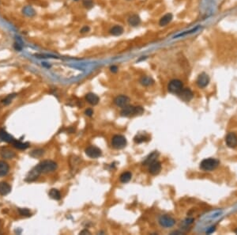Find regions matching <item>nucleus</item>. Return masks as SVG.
I'll use <instances>...</instances> for the list:
<instances>
[{
    "mask_svg": "<svg viewBox=\"0 0 237 235\" xmlns=\"http://www.w3.org/2000/svg\"><path fill=\"white\" fill-rule=\"evenodd\" d=\"M209 77L206 73H202L196 80V84L199 88H205L209 85Z\"/></svg>",
    "mask_w": 237,
    "mask_h": 235,
    "instance_id": "9",
    "label": "nucleus"
},
{
    "mask_svg": "<svg viewBox=\"0 0 237 235\" xmlns=\"http://www.w3.org/2000/svg\"><path fill=\"white\" fill-rule=\"evenodd\" d=\"M128 23L131 26H138V25L141 23V18L137 14H133L131 16L129 17L128 18Z\"/></svg>",
    "mask_w": 237,
    "mask_h": 235,
    "instance_id": "18",
    "label": "nucleus"
},
{
    "mask_svg": "<svg viewBox=\"0 0 237 235\" xmlns=\"http://www.w3.org/2000/svg\"><path fill=\"white\" fill-rule=\"evenodd\" d=\"M159 223L162 227L168 228V227H173L176 223V221L174 219H172V217L168 216V215H162L159 219Z\"/></svg>",
    "mask_w": 237,
    "mask_h": 235,
    "instance_id": "7",
    "label": "nucleus"
},
{
    "mask_svg": "<svg viewBox=\"0 0 237 235\" xmlns=\"http://www.w3.org/2000/svg\"><path fill=\"white\" fill-rule=\"evenodd\" d=\"M130 102V98L125 95H120L114 99V103L116 104L118 107L124 108L128 106Z\"/></svg>",
    "mask_w": 237,
    "mask_h": 235,
    "instance_id": "11",
    "label": "nucleus"
},
{
    "mask_svg": "<svg viewBox=\"0 0 237 235\" xmlns=\"http://www.w3.org/2000/svg\"><path fill=\"white\" fill-rule=\"evenodd\" d=\"M110 69H111V71H112V72H116L118 70V67H116V66H112V67H111Z\"/></svg>",
    "mask_w": 237,
    "mask_h": 235,
    "instance_id": "36",
    "label": "nucleus"
},
{
    "mask_svg": "<svg viewBox=\"0 0 237 235\" xmlns=\"http://www.w3.org/2000/svg\"><path fill=\"white\" fill-rule=\"evenodd\" d=\"M89 233V231H88V230H84V231H81V234H82V233Z\"/></svg>",
    "mask_w": 237,
    "mask_h": 235,
    "instance_id": "38",
    "label": "nucleus"
},
{
    "mask_svg": "<svg viewBox=\"0 0 237 235\" xmlns=\"http://www.w3.org/2000/svg\"><path fill=\"white\" fill-rule=\"evenodd\" d=\"M14 140H15V139L11 135L7 133L5 130H0V141H3V142L9 143H13L14 142Z\"/></svg>",
    "mask_w": 237,
    "mask_h": 235,
    "instance_id": "14",
    "label": "nucleus"
},
{
    "mask_svg": "<svg viewBox=\"0 0 237 235\" xmlns=\"http://www.w3.org/2000/svg\"><path fill=\"white\" fill-rule=\"evenodd\" d=\"M235 233H236V234H237V228H236V229H235Z\"/></svg>",
    "mask_w": 237,
    "mask_h": 235,
    "instance_id": "39",
    "label": "nucleus"
},
{
    "mask_svg": "<svg viewBox=\"0 0 237 235\" xmlns=\"http://www.w3.org/2000/svg\"><path fill=\"white\" fill-rule=\"evenodd\" d=\"M57 168V164L53 161H43L41 163H39L34 168H33L28 173L26 176L27 181H33L37 180L39 176L42 173H47L52 172L55 170Z\"/></svg>",
    "mask_w": 237,
    "mask_h": 235,
    "instance_id": "1",
    "label": "nucleus"
},
{
    "mask_svg": "<svg viewBox=\"0 0 237 235\" xmlns=\"http://www.w3.org/2000/svg\"><path fill=\"white\" fill-rule=\"evenodd\" d=\"M13 146L18 150H26L27 148L29 147V143H23L21 142L19 140H14V142L12 143Z\"/></svg>",
    "mask_w": 237,
    "mask_h": 235,
    "instance_id": "19",
    "label": "nucleus"
},
{
    "mask_svg": "<svg viewBox=\"0 0 237 235\" xmlns=\"http://www.w3.org/2000/svg\"><path fill=\"white\" fill-rule=\"evenodd\" d=\"M22 12L25 15H26L28 17H33L34 16L35 14H36V12H35L34 9L30 6H25L24 8L22 10Z\"/></svg>",
    "mask_w": 237,
    "mask_h": 235,
    "instance_id": "23",
    "label": "nucleus"
},
{
    "mask_svg": "<svg viewBox=\"0 0 237 235\" xmlns=\"http://www.w3.org/2000/svg\"><path fill=\"white\" fill-rule=\"evenodd\" d=\"M48 194L49 196L51 197V199H53V200H59L61 199V194L59 193V191L55 189H51Z\"/></svg>",
    "mask_w": 237,
    "mask_h": 235,
    "instance_id": "24",
    "label": "nucleus"
},
{
    "mask_svg": "<svg viewBox=\"0 0 237 235\" xmlns=\"http://www.w3.org/2000/svg\"><path fill=\"white\" fill-rule=\"evenodd\" d=\"M34 154V155H33V157H34V158L40 157V156H41L43 154H44V150H33V151H32V153H31V154Z\"/></svg>",
    "mask_w": 237,
    "mask_h": 235,
    "instance_id": "31",
    "label": "nucleus"
},
{
    "mask_svg": "<svg viewBox=\"0 0 237 235\" xmlns=\"http://www.w3.org/2000/svg\"><path fill=\"white\" fill-rule=\"evenodd\" d=\"M219 165V161L213 158H206L200 163V168L203 171H213Z\"/></svg>",
    "mask_w": 237,
    "mask_h": 235,
    "instance_id": "2",
    "label": "nucleus"
},
{
    "mask_svg": "<svg viewBox=\"0 0 237 235\" xmlns=\"http://www.w3.org/2000/svg\"><path fill=\"white\" fill-rule=\"evenodd\" d=\"M172 20V14L168 13V14H165L164 16L160 19V22H159V25L160 26H165L168 23L170 22Z\"/></svg>",
    "mask_w": 237,
    "mask_h": 235,
    "instance_id": "20",
    "label": "nucleus"
},
{
    "mask_svg": "<svg viewBox=\"0 0 237 235\" xmlns=\"http://www.w3.org/2000/svg\"><path fill=\"white\" fill-rule=\"evenodd\" d=\"M183 89V84L179 79H172V81H170V82L168 83V89L170 93L178 94Z\"/></svg>",
    "mask_w": 237,
    "mask_h": 235,
    "instance_id": "4",
    "label": "nucleus"
},
{
    "mask_svg": "<svg viewBox=\"0 0 237 235\" xmlns=\"http://www.w3.org/2000/svg\"><path fill=\"white\" fill-rule=\"evenodd\" d=\"M16 93H13V94H10V95H8L7 97L5 98V99L2 100V103L4 104L5 106H8L9 104L11 103V102H12V100L14 99V97H16Z\"/></svg>",
    "mask_w": 237,
    "mask_h": 235,
    "instance_id": "27",
    "label": "nucleus"
},
{
    "mask_svg": "<svg viewBox=\"0 0 237 235\" xmlns=\"http://www.w3.org/2000/svg\"><path fill=\"white\" fill-rule=\"evenodd\" d=\"M211 228H212V229L209 230V231H206V233H212V232H213V231L215 230V227H211Z\"/></svg>",
    "mask_w": 237,
    "mask_h": 235,
    "instance_id": "37",
    "label": "nucleus"
},
{
    "mask_svg": "<svg viewBox=\"0 0 237 235\" xmlns=\"http://www.w3.org/2000/svg\"><path fill=\"white\" fill-rule=\"evenodd\" d=\"M14 48L17 51H21V49H22V45L20 44L18 41H17V42H15L14 44Z\"/></svg>",
    "mask_w": 237,
    "mask_h": 235,
    "instance_id": "32",
    "label": "nucleus"
},
{
    "mask_svg": "<svg viewBox=\"0 0 237 235\" xmlns=\"http://www.w3.org/2000/svg\"><path fill=\"white\" fill-rule=\"evenodd\" d=\"M11 192V187L6 182H0V195L6 196Z\"/></svg>",
    "mask_w": 237,
    "mask_h": 235,
    "instance_id": "17",
    "label": "nucleus"
},
{
    "mask_svg": "<svg viewBox=\"0 0 237 235\" xmlns=\"http://www.w3.org/2000/svg\"><path fill=\"white\" fill-rule=\"evenodd\" d=\"M109 32L113 36H120L123 32V28L121 25H115L110 29Z\"/></svg>",
    "mask_w": 237,
    "mask_h": 235,
    "instance_id": "21",
    "label": "nucleus"
},
{
    "mask_svg": "<svg viewBox=\"0 0 237 235\" xmlns=\"http://www.w3.org/2000/svg\"><path fill=\"white\" fill-rule=\"evenodd\" d=\"M112 145L116 149H122L125 147L127 145V139L124 136L121 135H116L112 138Z\"/></svg>",
    "mask_w": 237,
    "mask_h": 235,
    "instance_id": "5",
    "label": "nucleus"
},
{
    "mask_svg": "<svg viewBox=\"0 0 237 235\" xmlns=\"http://www.w3.org/2000/svg\"><path fill=\"white\" fill-rule=\"evenodd\" d=\"M131 177H132L131 173L124 172V173H123L121 175H120V180L122 183L125 184V183L129 182V181L130 180V179H131Z\"/></svg>",
    "mask_w": 237,
    "mask_h": 235,
    "instance_id": "22",
    "label": "nucleus"
},
{
    "mask_svg": "<svg viewBox=\"0 0 237 235\" xmlns=\"http://www.w3.org/2000/svg\"><path fill=\"white\" fill-rule=\"evenodd\" d=\"M76 1H77V0H76Z\"/></svg>",
    "mask_w": 237,
    "mask_h": 235,
    "instance_id": "40",
    "label": "nucleus"
},
{
    "mask_svg": "<svg viewBox=\"0 0 237 235\" xmlns=\"http://www.w3.org/2000/svg\"><path fill=\"white\" fill-rule=\"evenodd\" d=\"M178 96L181 100L186 102H188L192 99L193 97H194V94H193V92L191 91V89H188V88H186V89H183L178 93Z\"/></svg>",
    "mask_w": 237,
    "mask_h": 235,
    "instance_id": "10",
    "label": "nucleus"
},
{
    "mask_svg": "<svg viewBox=\"0 0 237 235\" xmlns=\"http://www.w3.org/2000/svg\"><path fill=\"white\" fill-rule=\"evenodd\" d=\"M199 29V27H197V28H195V29H191V30H190V31H186V32H183V33H180V34H179V35H177V36H176V37H175V38H176V37H182V36H184V35L187 34V33H188V34H189V33H191V32H195V31H196L197 29Z\"/></svg>",
    "mask_w": 237,
    "mask_h": 235,
    "instance_id": "33",
    "label": "nucleus"
},
{
    "mask_svg": "<svg viewBox=\"0 0 237 235\" xmlns=\"http://www.w3.org/2000/svg\"><path fill=\"white\" fill-rule=\"evenodd\" d=\"M93 114V112L91 109H88L87 110H85V115L89 116H91Z\"/></svg>",
    "mask_w": 237,
    "mask_h": 235,
    "instance_id": "35",
    "label": "nucleus"
},
{
    "mask_svg": "<svg viewBox=\"0 0 237 235\" xmlns=\"http://www.w3.org/2000/svg\"><path fill=\"white\" fill-rule=\"evenodd\" d=\"M83 5L86 8H91L93 6V2L92 0H83Z\"/></svg>",
    "mask_w": 237,
    "mask_h": 235,
    "instance_id": "30",
    "label": "nucleus"
},
{
    "mask_svg": "<svg viewBox=\"0 0 237 235\" xmlns=\"http://www.w3.org/2000/svg\"><path fill=\"white\" fill-rule=\"evenodd\" d=\"M144 112L143 108L141 106H126L123 109L120 114L122 116H131L136 115H142Z\"/></svg>",
    "mask_w": 237,
    "mask_h": 235,
    "instance_id": "3",
    "label": "nucleus"
},
{
    "mask_svg": "<svg viewBox=\"0 0 237 235\" xmlns=\"http://www.w3.org/2000/svg\"><path fill=\"white\" fill-rule=\"evenodd\" d=\"M0 154L5 159H12L16 156V154L14 150L8 147H2L0 149Z\"/></svg>",
    "mask_w": 237,
    "mask_h": 235,
    "instance_id": "13",
    "label": "nucleus"
},
{
    "mask_svg": "<svg viewBox=\"0 0 237 235\" xmlns=\"http://www.w3.org/2000/svg\"><path fill=\"white\" fill-rule=\"evenodd\" d=\"M226 145L229 148H235L237 146V136L234 132H229L225 138Z\"/></svg>",
    "mask_w": 237,
    "mask_h": 235,
    "instance_id": "8",
    "label": "nucleus"
},
{
    "mask_svg": "<svg viewBox=\"0 0 237 235\" xmlns=\"http://www.w3.org/2000/svg\"><path fill=\"white\" fill-rule=\"evenodd\" d=\"M140 82H141V84H142V85L146 86H150V85H152V84H153L154 81L153 80L152 78L149 77V76H143V77L141 79V80H140Z\"/></svg>",
    "mask_w": 237,
    "mask_h": 235,
    "instance_id": "25",
    "label": "nucleus"
},
{
    "mask_svg": "<svg viewBox=\"0 0 237 235\" xmlns=\"http://www.w3.org/2000/svg\"><path fill=\"white\" fill-rule=\"evenodd\" d=\"M10 166L5 161H0V177L5 176L9 173Z\"/></svg>",
    "mask_w": 237,
    "mask_h": 235,
    "instance_id": "16",
    "label": "nucleus"
},
{
    "mask_svg": "<svg viewBox=\"0 0 237 235\" xmlns=\"http://www.w3.org/2000/svg\"><path fill=\"white\" fill-rule=\"evenodd\" d=\"M160 170H161V163L159 161L155 160L150 164L149 172L150 174L157 175L160 173Z\"/></svg>",
    "mask_w": 237,
    "mask_h": 235,
    "instance_id": "12",
    "label": "nucleus"
},
{
    "mask_svg": "<svg viewBox=\"0 0 237 235\" xmlns=\"http://www.w3.org/2000/svg\"><path fill=\"white\" fill-rule=\"evenodd\" d=\"M146 137L144 136H136V137L134 138V142L140 143H142L146 141Z\"/></svg>",
    "mask_w": 237,
    "mask_h": 235,
    "instance_id": "29",
    "label": "nucleus"
},
{
    "mask_svg": "<svg viewBox=\"0 0 237 235\" xmlns=\"http://www.w3.org/2000/svg\"><path fill=\"white\" fill-rule=\"evenodd\" d=\"M89 31V26H84L83 28L81 29V30H80V32H81V33H85V32H87Z\"/></svg>",
    "mask_w": 237,
    "mask_h": 235,
    "instance_id": "34",
    "label": "nucleus"
},
{
    "mask_svg": "<svg viewBox=\"0 0 237 235\" xmlns=\"http://www.w3.org/2000/svg\"><path fill=\"white\" fill-rule=\"evenodd\" d=\"M85 154L91 158H97L101 156V150L95 146H90L85 149Z\"/></svg>",
    "mask_w": 237,
    "mask_h": 235,
    "instance_id": "6",
    "label": "nucleus"
},
{
    "mask_svg": "<svg viewBox=\"0 0 237 235\" xmlns=\"http://www.w3.org/2000/svg\"><path fill=\"white\" fill-rule=\"evenodd\" d=\"M157 156H158V153L153 152V154H150V155L148 157V158H146V160L145 161L144 163H145V164L150 165V163H151V162H153V161L156 160L155 158H156V157H157Z\"/></svg>",
    "mask_w": 237,
    "mask_h": 235,
    "instance_id": "26",
    "label": "nucleus"
},
{
    "mask_svg": "<svg viewBox=\"0 0 237 235\" xmlns=\"http://www.w3.org/2000/svg\"><path fill=\"white\" fill-rule=\"evenodd\" d=\"M85 100L87 101L88 103H89L92 106H96L99 102L100 98L97 95H96L95 93H89L85 96Z\"/></svg>",
    "mask_w": 237,
    "mask_h": 235,
    "instance_id": "15",
    "label": "nucleus"
},
{
    "mask_svg": "<svg viewBox=\"0 0 237 235\" xmlns=\"http://www.w3.org/2000/svg\"><path fill=\"white\" fill-rule=\"evenodd\" d=\"M18 211H19V214H20L21 216H25V217L31 216L30 211L27 208H18Z\"/></svg>",
    "mask_w": 237,
    "mask_h": 235,
    "instance_id": "28",
    "label": "nucleus"
}]
</instances>
